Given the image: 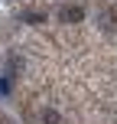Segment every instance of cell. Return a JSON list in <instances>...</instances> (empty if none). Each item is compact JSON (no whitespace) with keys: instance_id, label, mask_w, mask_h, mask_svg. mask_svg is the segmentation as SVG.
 Here are the masks:
<instances>
[{"instance_id":"4","label":"cell","mask_w":117,"mask_h":124,"mask_svg":"<svg viewBox=\"0 0 117 124\" xmlns=\"http://www.w3.org/2000/svg\"><path fill=\"white\" fill-rule=\"evenodd\" d=\"M23 20H29V23H42V13H26Z\"/></svg>"},{"instance_id":"3","label":"cell","mask_w":117,"mask_h":124,"mask_svg":"<svg viewBox=\"0 0 117 124\" xmlns=\"http://www.w3.org/2000/svg\"><path fill=\"white\" fill-rule=\"evenodd\" d=\"M101 26H104V30H114V16H111V13H107V16L101 13Z\"/></svg>"},{"instance_id":"2","label":"cell","mask_w":117,"mask_h":124,"mask_svg":"<svg viewBox=\"0 0 117 124\" xmlns=\"http://www.w3.org/2000/svg\"><path fill=\"white\" fill-rule=\"evenodd\" d=\"M42 124H59V114L55 111H42Z\"/></svg>"},{"instance_id":"5","label":"cell","mask_w":117,"mask_h":124,"mask_svg":"<svg viewBox=\"0 0 117 124\" xmlns=\"http://www.w3.org/2000/svg\"><path fill=\"white\" fill-rule=\"evenodd\" d=\"M0 92H3V95L10 92V78H0Z\"/></svg>"},{"instance_id":"1","label":"cell","mask_w":117,"mask_h":124,"mask_svg":"<svg viewBox=\"0 0 117 124\" xmlns=\"http://www.w3.org/2000/svg\"><path fill=\"white\" fill-rule=\"evenodd\" d=\"M65 23H78V20H85V10L81 7H62V13H59Z\"/></svg>"}]
</instances>
